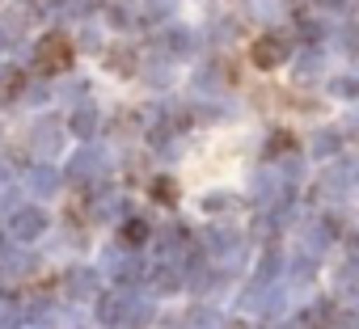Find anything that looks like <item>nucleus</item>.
I'll list each match as a JSON object with an SVG mask.
<instances>
[{"instance_id":"f03ea898","label":"nucleus","mask_w":359,"mask_h":329,"mask_svg":"<svg viewBox=\"0 0 359 329\" xmlns=\"http://www.w3.org/2000/svg\"><path fill=\"white\" fill-rule=\"evenodd\" d=\"M279 59H283V55H279V43H271V38H266V43H254V64L275 68Z\"/></svg>"},{"instance_id":"f257e3e1","label":"nucleus","mask_w":359,"mask_h":329,"mask_svg":"<svg viewBox=\"0 0 359 329\" xmlns=\"http://www.w3.org/2000/svg\"><path fill=\"white\" fill-rule=\"evenodd\" d=\"M72 64V47L64 43V38H47L43 47H39V68L43 72H64Z\"/></svg>"}]
</instances>
